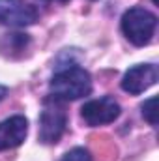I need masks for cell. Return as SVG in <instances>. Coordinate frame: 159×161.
Instances as JSON below:
<instances>
[{"label":"cell","instance_id":"11","mask_svg":"<svg viewBox=\"0 0 159 161\" xmlns=\"http://www.w3.org/2000/svg\"><path fill=\"white\" fill-rule=\"evenodd\" d=\"M8 96V86H4V84H0V101L4 99Z\"/></svg>","mask_w":159,"mask_h":161},{"label":"cell","instance_id":"4","mask_svg":"<svg viewBox=\"0 0 159 161\" xmlns=\"http://www.w3.org/2000/svg\"><path fill=\"white\" fill-rule=\"evenodd\" d=\"M40 11L25 0H0V25L25 28L38 23Z\"/></svg>","mask_w":159,"mask_h":161},{"label":"cell","instance_id":"10","mask_svg":"<svg viewBox=\"0 0 159 161\" xmlns=\"http://www.w3.org/2000/svg\"><path fill=\"white\" fill-rule=\"evenodd\" d=\"M60 161H92V156L86 148L77 146V148H71L69 152H66Z\"/></svg>","mask_w":159,"mask_h":161},{"label":"cell","instance_id":"6","mask_svg":"<svg viewBox=\"0 0 159 161\" xmlns=\"http://www.w3.org/2000/svg\"><path fill=\"white\" fill-rule=\"evenodd\" d=\"M157 82V68L154 64H139L125 71L122 79V90L127 94H142Z\"/></svg>","mask_w":159,"mask_h":161},{"label":"cell","instance_id":"1","mask_svg":"<svg viewBox=\"0 0 159 161\" xmlns=\"http://www.w3.org/2000/svg\"><path fill=\"white\" fill-rule=\"evenodd\" d=\"M49 92L58 101H75L92 92V77L84 68L68 66L52 75Z\"/></svg>","mask_w":159,"mask_h":161},{"label":"cell","instance_id":"2","mask_svg":"<svg viewBox=\"0 0 159 161\" xmlns=\"http://www.w3.org/2000/svg\"><path fill=\"white\" fill-rule=\"evenodd\" d=\"M157 26V17L144 8H129L122 15V32L137 47L148 45Z\"/></svg>","mask_w":159,"mask_h":161},{"label":"cell","instance_id":"5","mask_svg":"<svg viewBox=\"0 0 159 161\" xmlns=\"http://www.w3.org/2000/svg\"><path fill=\"white\" fill-rule=\"evenodd\" d=\"M122 113L118 101L111 96H103L99 99H92L88 103L82 105L80 109V116L90 127H97V125H105V124H112Z\"/></svg>","mask_w":159,"mask_h":161},{"label":"cell","instance_id":"8","mask_svg":"<svg viewBox=\"0 0 159 161\" xmlns=\"http://www.w3.org/2000/svg\"><path fill=\"white\" fill-rule=\"evenodd\" d=\"M28 43H30V38L26 34H21V32L6 34L0 40V51H19V53H23Z\"/></svg>","mask_w":159,"mask_h":161},{"label":"cell","instance_id":"9","mask_svg":"<svg viewBox=\"0 0 159 161\" xmlns=\"http://www.w3.org/2000/svg\"><path fill=\"white\" fill-rule=\"evenodd\" d=\"M156 103H157V99L156 97H150V99H146L144 103H142V116H144V120L148 122L150 125H157V111H156Z\"/></svg>","mask_w":159,"mask_h":161},{"label":"cell","instance_id":"3","mask_svg":"<svg viewBox=\"0 0 159 161\" xmlns=\"http://www.w3.org/2000/svg\"><path fill=\"white\" fill-rule=\"evenodd\" d=\"M68 125V114L62 103L54 97L47 99L40 114V141L43 144H56Z\"/></svg>","mask_w":159,"mask_h":161},{"label":"cell","instance_id":"12","mask_svg":"<svg viewBox=\"0 0 159 161\" xmlns=\"http://www.w3.org/2000/svg\"><path fill=\"white\" fill-rule=\"evenodd\" d=\"M154 4H157V0H154Z\"/></svg>","mask_w":159,"mask_h":161},{"label":"cell","instance_id":"7","mask_svg":"<svg viewBox=\"0 0 159 161\" xmlns=\"http://www.w3.org/2000/svg\"><path fill=\"white\" fill-rule=\"evenodd\" d=\"M28 135V120L21 114L9 116L0 122V152L17 148Z\"/></svg>","mask_w":159,"mask_h":161}]
</instances>
